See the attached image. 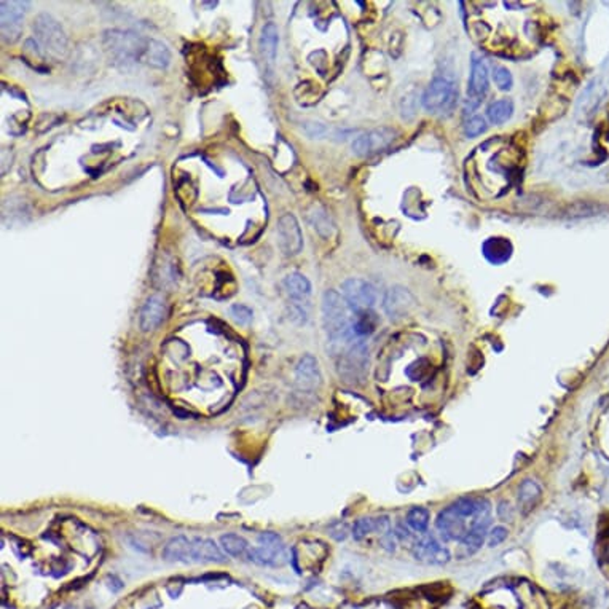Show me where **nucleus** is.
Listing matches in <instances>:
<instances>
[{"instance_id": "a211bd4d", "label": "nucleus", "mask_w": 609, "mask_h": 609, "mask_svg": "<svg viewBox=\"0 0 609 609\" xmlns=\"http://www.w3.org/2000/svg\"><path fill=\"white\" fill-rule=\"evenodd\" d=\"M163 559L167 561H184L191 560V539L185 536H176L167 541L163 549Z\"/></svg>"}, {"instance_id": "b1692460", "label": "nucleus", "mask_w": 609, "mask_h": 609, "mask_svg": "<svg viewBox=\"0 0 609 609\" xmlns=\"http://www.w3.org/2000/svg\"><path fill=\"white\" fill-rule=\"evenodd\" d=\"M310 220H311V224L315 225L317 233L321 235L322 238H329L330 235L334 233V230H335L334 222L324 207L313 206V210L310 211Z\"/></svg>"}, {"instance_id": "f257e3e1", "label": "nucleus", "mask_w": 609, "mask_h": 609, "mask_svg": "<svg viewBox=\"0 0 609 609\" xmlns=\"http://www.w3.org/2000/svg\"><path fill=\"white\" fill-rule=\"evenodd\" d=\"M491 521L490 502L482 498H463L439 514L437 530L445 541L463 542L469 533L486 531Z\"/></svg>"}, {"instance_id": "9b49d317", "label": "nucleus", "mask_w": 609, "mask_h": 609, "mask_svg": "<svg viewBox=\"0 0 609 609\" xmlns=\"http://www.w3.org/2000/svg\"><path fill=\"white\" fill-rule=\"evenodd\" d=\"M415 305H416V300L409 289H405L402 286H394L388 291L383 308H385V313L388 316L394 319V321H397V319H402L404 316H407L409 313L415 308Z\"/></svg>"}, {"instance_id": "f03ea898", "label": "nucleus", "mask_w": 609, "mask_h": 609, "mask_svg": "<svg viewBox=\"0 0 609 609\" xmlns=\"http://www.w3.org/2000/svg\"><path fill=\"white\" fill-rule=\"evenodd\" d=\"M322 319L324 327L330 338V343L340 345L355 336L353 321L350 319V306L338 292L326 291L322 297Z\"/></svg>"}, {"instance_id": "bb28decb", "label": "nucleus", "mask_w": 609, "mask_h": 609, "mask_svg": "<svg viewBox=\"0 0 609 609\" xmlns=\"http://www.w3.org/2000/svg\"><path fill=\"white\" fill-rule=\"evenodd\" d=\"M539 496H541V488H539L536 482H533V480H525V482L521 484L519 502L520 506L524 507L525 512L533 509V506H535L536 501L539 500Z\"/></svg>"}, {"instance_id": "412c9836", "label": "nucleus", "mask_w": 609, "mask_h": 609, "mask_svg": "<svg viewBox=\"0 0 609 609\" xmlns=\"http://www.w3.org/2000/svg\"><path fill=\"white\" fill-rule=\"evenodd\" d=\"M284 287H286L289 297H291L294 301H297L295 305H300L301 301H305L311 294L310 281L300 273L289 275L286 280H284Z\"/></svg>"}, {"instance_id": "7ed1b4c3", "label": "nucleus", "mask_w": 609, "mask_h": 609, "mask_svg": "<svg viewBox=\"0 0 609 609\" xmlns=\"http://www.w3.org/2000/svg\"><path fill=\"white\" fill-rule=\"evenodd\" d=\"M104 48L118 66H130L132 62L144 60L147 50V42L135 32L128 31H106L104 32Z\"/></svg>"}, {"instance_id": "393cba45", "label": "nucleus", "mask_w": 609, "mask_h": 609, "mask_svg": "<svg viewBox=\"0 0 609 609\" xmlns=\"http://www.w3.org/2000/svg\"><path fill=\"white\" fill-rule=\"evenodd\" d=\"M220 546H222L225 554L231 556H242L249 550L246 539L240 535H235V533H227V535L220 538Z\"/></svg>"}, {"instance_id": "f3484780", "label": "nucleus", "mask_w": 609, "mask_h": 609, "mask_svg": "<svg viewBox=\"0 0 609 609\" xmlns=\"http://www.w3.org/2000/svg\"><path fill=\"white\" fill-rule=\"evenodd\" d=\"M512 251H514L512 242H510L507 238H500V236L488 238V240L482 245V252L485 255V259L493 265L506 264L510 259V255H512Z\"/></svg>"}, {"instance_id": "c756f323", "label": "nucleus", "mask_w": 609, "mask_h": 609, "mask_svg": "<svg viewBox=\"0 0 609 609\" xmlns=\"http://www.w3.org/2000/svg\"><path fill=\"white\" fill-rule=\"evenodd\" d=\"M493 78H495V83L498 85V88L502 90V91L510 90L514 85L512 74H510L506 67L498 66V67L493 69Z\"/></svg>"}, {"instance_id": "cd10ccee", "label": "nucleus", "mask_w": 609, "mask_h": 609, "mask_svg": "<svg viewBox=\"0 0 609 609\" xmlns=\"http://www.w3.org/2000/svg\"><path fill=\"white\" fill-rule=\"evenodd\" d=\"M407 524L411 530H415L418 533H425L427 530V525H429V512L423 507L411 509L407 515Z\"/></svg>"}, {"instance_id": "39448f33", "label": "nucleus", "mask_w": 609, "mask_h": 609, "mask_svg": "<svg viewBox=\"0 0 609 609\" xmlns=\"http://www.w3.org/2000/svg\"><path fill=\"white\" fill-rule=\"evenodd\" d=\"M458 100V88L449 77H436L423 95V107L429 114L446 115L453 110Z\"/></svg>"}, {"instance_id": "f8f14e48", "label": "nucleus", "mask_w": 609, "mask_h": 609, "mask_svg": "<svg viewBox=\"0 0 609 609\" xmlns=\"http://www.w3.org/2000/svg\"><path fill=\"white\" fill-rule=\"evenodd\" d=\"M413 555L416 560L431 565H442L450 560L449 550L444 546H440L434 536L421 538L413 549Z\"/></svg>"}, {"instance_id": "1a4fd4ad", "label": "nucleus", "mask_w": 609, "mask_h": 609, "mask_svg": "<svg viewBox=\"0 0 609 609\" xmlns=\"http://www.w3.org/2000/svg\"><path fill=\"white\" fill-rule=\"evenodd\" d=\"M396 139V131L391 128H378V130H372L365 135L359 136L353 142V152L357 156H370L381 152L386 147H390V144Z\"/></svg>"}, {"instance_id": "6ab92c4d", "label": "nucleus", "mask_w": 609, "mask_h": 609, "mask_svg": "<svg viewBox=\"0 0 609 609\" xmlns=\"http://www.w3.org/2000/svg\"><path fill=\"white\" fill-rule=\"evenodd\" d=\"M608 207L601 203L595 201H576L573 205H568L563 210V217L566 219H589L600 216L606 212Z\"/></svg>"}, {"instance_id": "473e14b6", "label": "nucleus", "mask_w": 609, "mask_h": 609, "mask_svg": "<svg viewBox=\"0 0 609 609\" xmlns=\"http://www.w3.org/2000/svg\"><path fill=\"white\" fill-rule=\"evenodd\" d=\"M507 538V530L504 526H496L493 528L488 538V546L490 547H496L500 546V544L504 541V539Z\"/></svg>"}, {"instance_id": "6e6552de", "label": "nucleus", "mask_w": 609, "mask_h": 609, "mask_svg": "<svg viewBox=\"0 0 609 609\" xmlns=\"http://www.w3.org/2000/svg\"><path fill=\"white\" fill-rule=\"evenodd\" d=\"M27 5L29 2H20V0H4L0 4V26H2V37L7 43L18 40Z\"/></svg>"}, {"instance_id": "4be33fe9", "label": "nucleus", "mask_w": 609, "mask_h": 609, "mask_svg": "<svg viewBox=\"0 0 609 609\" xmlns=\"http://www.w3.org/2000/svg\"><path fill=\"white\" fill-rule=\"evenodd\" d=\"M144 61L152 67L165 69L171 61L170 50L166 48L165 43L158 42V40H149L146 55H144Z\"/></svg>"}, {"instance_id": "aec40b11", "label": "nucleus", "mask_w": 609, "mask_h": 609, "mask_svg": "<svg viewBox=\"0 0 609 609\" xmlns=\"http://www.w3.org/2000/svg\"><path fill=\"white\" fill-rule=\"evenodd\" d=\"M278 43H280L278 27L273 25V22H266L262 29V36H260V50H262L265 61L268 62L270 66H273V62L276 60Z\"/></svg>"}, {"instance_id": "423d86ee", "label": "nucleus", "mask_w": 609, "mask_h": 609, "mask_svg": "<svg viewBox=\"0 0 609 609\" xmlns=\"http://www.w3.org/2000/svg\"><path fill=\"white\" fill-rule=\"evenodd\" d=\"M341 294L353 313L372 310L376 303V291L372 284L351 278L341 284Z\"/></svg>"}, {"instance_id": "2eb2a0df", "label": "nucleus", "mask_w": 609, "mask_h": 609, "mask_svg": "<svg viewBox=\"0 0 609 609\" xmlns=\"http://www.w3.org/2000/svg\"><path fill=\"white\" fill-rule=\"evenodd\" d=\"M166 316V303L160 295H152L141 311V329L144 332H150L163 322Z\"/></svg>"}, {"instance_id": "4468645a", "label": "nucleus", "mask_w": 609, "mask_h": 609, "mask_svg": "<svg viewBox=\"0 0 609 609\" xmlns=\"http://www.w3.org/2000/svg\"><path fill=\"white\" fill-rule=\"evenodd\" d=\"M486 91H488V69H486L484 60L474 56L471 64L467 96L471 97V101H479L486 95Z\"/></svg>"}, {"instance_id": "5701e85b", "label": "nucleus", "mask_w": 609, "mask_h": 609, "mask_svg": "<svg viewBox=\"0 0 609 609\" xmlns=\"http://www.w3.org/2000/svg\"><path fill=\"white\" fill-rule=\"evenodd\" d=\"M514 114V104L509 100H501L490 104V107L486 109V117L491 121L493 125H502L512 117Z\"/></svg>"}, {"instance_id": "9d476101", "label": "nucleus", "mask_w": 609, "mask_h": 609, "mask_svg": "<svg viewBox=\"0 0 609 609\" xmlns=\"http://www.w3.org/2000/svg\"><path fill=\"white\" fill-rule=\"evenodd\" d=\"M278 242L281 251L286 255H297L303 247V236H301L300 225L294 214H284L278 220Z\"/></svg>"}, {"instance_id": "dca6fc26", "label": "nucleus", "mask_w": 609, "mask_h": 609, "mask_svg": "<svg viewBox=\"0 0 609 609\" xmlns=\"http://www.w3.org/2000/svg\"><path fill=\"white\" fill-rule=\"evenodd\" d=\"M191 560L206 563H224L225 555L210 538L191 539Z\"/></svg>"}, {"instance_id": "7c9ffc66", "label": "nucleus", "mask_w": 609, "mask_h": 609, "mask_svg": "<svg viewBox=\"0 0 609 609\" xmlns=\"http://www.w3.org/2000/svg\"><path fill=\"white\" fill-rule=\"evenodd\" d=\"M375 530H376V521L374 519H361L356 521L355 528H353V536L359 541V539L365 538Z\"/></svg>"}, {"instance_id": "c85d7f7f", "label": "nucleus", "mask_w": 609, "mask_h": 609, "mask_svg": "<svg viewBox=\"0 0 609 609\" xmlns=\"http://www.w3.org/2000/svg\"><path fill=\"white\" fill-rule=\"evenodd\" d=\"M230 316L233 317L235 322L241 324V326H247V324L252 321L254 313L251 308H249V306L236 303V305L230 306Z\"/></svg>"}, {"instance_id": "2f4dec72", "label": "nucleus", "mask_w": 609, "mask_h": 609, "mask_svg": "<svg viewBox=\"0 0 609 609\" xmlns=\"http://www.w3.org/2000/svg\"><path fill=\"white\" fill-rule=\"evenodd\" d=\"M486 131V123L484 117H472L471 120L466 123V135L469 137H477L482 135V132Z\"/></svg>"}, {"instance_id": "ddd939ff", "label": "nucleus", "mask_w": 609, "mask_h": 609, "mask_svg": "<svg viewBox=\"0 0 609 609\" xmlns=\"http://www.w3.org/2000/svg\"><path fill=\"white\" fill-rule=\"evenodd\" d=\"M295 381L301 391H313L319 386L321 372H319V364L315 356L306 355L300 359L295 369Z\"/></svg>"}, {"instance_id": "0eeeda50", "label": "nucleus", "mask_w": 609, "mask_h": 609, "mask_svg": "<svg viewBox=\"0 0 609 609\" xmlns=\"http://www.w3.org/2000/svg\"><path fill=\"white\" fill-rule=\"evenodd\" d=\"M249 560L262 566H278L284 560V544L275 533H262L259 536V547L247 550Z\"/></svg>"}, {"instance_id": "20e7f679", "label": "nucleus", "mask_w": 609, "mask_h": 609, "mask_svg": "<svg viewBox=\"0 0 609 609\" xmlns=\"http://www.w3.org/2000/svg\"><path fill=\"white\" fill-rule=\"evenodd\" d=\"M34 34L46 55L62 60L67 55V36L53 16L42 13L34 21Z\"/></svg>"}, {"instance_id": "a878e982", "label": "nucleus", "mask_w": 609, "mask_h": 609, "mask_svg": "<svg viewBox=\"0 0 609 609\" xmlns=\"http://www.w3.org/2000/svg\"><path fill=\"white\" fill-rule=\"evenodd\" d=\"M376 324H378V319H376L372 310L356 313V317L353 319V332L357 336L370 335L375 330Z\"/></svg>"}]
</instances>
